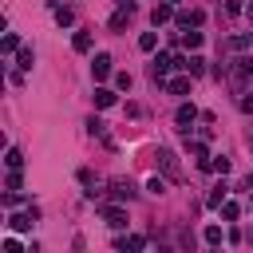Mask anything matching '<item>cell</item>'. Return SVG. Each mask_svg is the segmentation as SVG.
<instances>
[{
    "instance_id": "ac0fdd59",
    "label": "cell",
    "mask_w": 253,
    "mask_h": 253,
    "mask_svg": "<svg viewBox=\"0 0 253 253\" xmlns=\"http://www.w3.org/2000/svg\"><path fill=\"white\" fill-rule=\"evenodd\" d=\"M249 43H253V36H249V32H241V36H229V47H233V51H245Z\"/></svg>"
},
{
    "instance_id": "ba28073f",
    "label": "cell",
    "mask_w": 253,
    "mask_h": 253,
    "mask_svg": "<svg viewBox=\"0 0 253 253\" xmlns=\"http://www.w3.org/2000/svg\"><path fill=\"white\" fill-rule=\"evenodd\" d=\"M206 20V12L202 8H190V12H178V28H198Z\"/></svg>"
},
{
    "instance_id": "d590c367",
    "label": "cell",
    "mask_w": 253,
    "mask_h": 253,
    "mask_svg": "<svg viewBox=\"0 0 253 253\" xmlns=\"http://www.w3.org/2000/svg\"><path fill=\"white\" fill-rule=\"evenodd\" d=\"M249 186H253V174H249Z\"/></svg>"
},
{
    "instance_id": "603a6c76",
    "label": "cell",
    "mask_w": 253,
    "mask_h": 253,
    "mask_svg": "<svg viewBox=\"0 0 253 253\" xmlns=\"http://www.w3.org/2000/svg\"><path fill=\"white\" fill-rule=\"evenodd\" d=\"M206 245H221V225H206Z\"/></svg>"
},
{
    "instance_id": "30bf717a",
    "label": "cell",
    "mask_w": 253,
    "mask_h": 253,
    "mask_svg": "<svg viewBox=\"0 0 253 253\" xmlns=\"http://www.w3.org/2000/svg\"><path fill=\"white\" fill-rule=\"evenodd\" d=\"M170 16H174V8H170V0H166V4H154V12H150V24L158 28V24H166Z\"/></svg>"
},
{
    "instance_id": "f1b7e54d",
    "label": "cell",
    "mask_w": 253,
    "mask_h": 253,
    "mask_svg": "<svg viewBox=\"0 0 253 253\" xmlns=\"http://www.w3.org/2000/svg\"><path fill=\"white\" fill-rule=\"evenodd\" d=\"M4 186H8V190H20V170H8V178H4Z\"/></svg>"
},
{
    "instance_id": "e575fe53",
    "label": "cell",
    "mask_w": 253,
    "mask_h": 253,
    "mask_svg": "<svg viewBox=\"0 0 253 253\" xmlns=\"http://www.w3.org/2000/svg\"><path fill=\"white\" fill-rule=\"evenodd\" d=\"M245 12H249V20H253V0H249V4H245Z\"/></svg>"
},
{
    "instance_id": "8d00e7d4",
    "label": "cell",
    "mask_w": 253,
    "mask_h": 253,
    "mask_svg": "<svg viewBox=\"0 0 253 253\" xmlns=\"http://www.w3.org/2000/svg\"><path fill=\"white\" fill-rule=\"evenodd\" d=\"M170 4H178V0H170Z\"/></svg>"
},
{
    "instance_id": "7c38bea8",
    "label": "cell",
    "mask_w": 253,
    "mask_h": 253,
    "mask_svg": "<svg viewBox=\"0 0 253 253\" xmlns=\"http://www.w3.org/2000/svg\"><path fill=\"white\" fill-rule=\"evenodd\" d=\"M166 91H170V95H186V91H190V71H186V75H178V79H170V83H166Z\"/></svg>"
},
{
    "instance_id": "277c9868",
    "label": "cell",
    "mask_w": 253,
    "mask_h": 253,
    "mask_svg": "<svg viewBox=\"0 0 253 253\" xmlns=\"http://www.w3.org/2000/svg\"><path fill=\"white\" fill-rule=\"evenodd\" d=\"M111 198H115V202H130V198H134V182H130V178H115V182H111Z\"/></svg>"
},
{
    "instance_id": "e0dca14e",
    "label": "cell",
    "mask_w": 253,
    "mask_h": 253,
    "mask_svg": "<svg viewBox=\"0 0 253 253\" xmlns=\"http://www.w3.org/2000/svg\"><path fill=\"white\" fill-rule=\"evenodd\" d=\"M71 47H75V51H91V32H75Z\"/></svg>"
},
{
    "instance_id": "d4e9b609",
    "label": "cell",
    "mask_w": 253,
    "mask_h": 253,
    "mask_svg": "<svg viewBox=\"0 0 253 253\" xmlns=\"http://www.w3.org/2000/svg\"><path fill=\"white\" fill-rule=\"evenodd\" d=\"M210 170H217V174L225 178V174H229V158H221V154H217V158H210Z\"/></svg>"
},
{
    "instance_id": "5b68a950",
    "label": "cell",
    "mask_w": 253,
    "mask_h": 253,
    "mask_svg": "<svg viewBox=\"0 0 253 253\" xmlns=\"http://www.w3.org/2000/svg\"><path fill=\"white\" fill-rule=\"evenodd\" d=\"M103 221H107L111 229H123V225H126V210H123V206H103Z\"/></svg>"
},
{
    "instance_id": "d6986e66",
    "label": "cell",
    "mask_w": 253,
    "mask_h": 253,
    "mask_svg": "<svg viewBox=\"0 0 253 253\" xmlns=\"http://www.w3.org/2000/svg\"><path fill=\"white\" fill-rule=\"evenodd\" d=\"M0 51H4V55H12V51H20V36H12V32H8V36L0 40Z\"/></svg>"
},
{
    "instance_id": "484cf974",
    "label": "cell",
    "mask_w": 253,
    "mask_h": 253,
    "mask_svg": "<svg viewBox=\"0 0 253 253\" xmlns=\"http://www.w3.org/2000/svg\"><path fill=\"white\" fill-rule=\"evenodd\" d=\"M237 213H241V210H237V202H221V217H225V221H233Z\"/></svg>"
},
{
    "instance_id": "52a82bcc",
    "label": "cell",
    "mask_w": 253,
    "mask_h": 253,
    "mask_svg": "<svg viewBox=\"0 0 253 253\" xmlns=\"http://www.w3.org/2000/svg\"><path fill=\"white\" fill-rule=\"evenodd\" d=\"M91 71H95V79H107V75H111V55H107V51H95Z\"/></svg>"
},
{
    "instance_id": "8992f818",
    "label": "cell",
    "mask_w": 253,
    "mask_h": 253,
    "mask_svg": "<svg viewBox=\"0 0 253 253\" xmlns=\"http://www.w3.org/2000/svg\"><path fill=\"white\" fill-rule=\"evenodd\" d=\"M36 217H40V210H36V206H32V210H28V213H12V217H8V225H12V229H20V233H24V229H32V221H36Z\"/></svg>"
},
{
    "instance_id": "9c48e42d",
    "label": "cell",
    "mask_w": 253,
    "mask_h": 253,
    "mask_svg": "<svg viewBox=\"0 0 253 253\" xmlns=\"http://www.w3.org/2000/svg\"><path fill=\"white\" fill-rule=\"evenodd\" d=\"M186 150H190V158H194L198 166H210V158H206V142H190V134H186Z\"/></svg>"
},
{
    "instance_id": "44dd1931",
    "label": "cell",
    "mask_w": 253,
    "mask_h": 253,
    "mask_svg": "<svg viewBox=\"0 0 253 253\" xmlns=\"http://www.w3.org/2000/svg\"><path fill=\"white\" fill-rule=\"evenodd\" d=\"M182 43H186L190 51H198V47H202V32H190V28H186V36H182Z\"/></svg>"
},
{
    "instance_id": "8fae6325",
    "label": "cell",
    "mask_w": 253,
    "mask_h": 253,
    "mask_svg": "<svg viewBox=\"0 0 253 253\" xmlns=\"http://www.w3.org/2000/svg\"><path fill=\"white\" fill-rule=\"evenodd\" d=\"M130 16H134V12H130V8H119V12H115V16H111V32H123V28H126V24H130Z\"/></svg>"
},
{
    "instance_id": "83f0119b",
    "label": "cell",
    "mask_w": 253,
    "mask_h": 253,
    "mask_svg": "<svg viewBox=\"0 0 253 253\" xmlns=\"http://www.w3.org/2000/svg\"><path fill=\"white\" fill-rule=\"evenodd\" d=\"M115 87H119V91H130V75L119 71V75H115Z\"/></svg>"
},
{
    "instance_id": "5bb4252c",
    "label": "cell",
    "mask_w": 253,
    "mask_h": 253,
    "mask_svg": "<svg viewBox=\"0 0 253 253\" xmlns=\"http://www.w3.org/2000/svg\"><path fill=\"white\" fill-rule=\"evenodd\" d=\"M115 103V91L111 87H95V107H111Z\"/></svg>"
},
{
    "instance_id": "7402d4cb",
    "label": "cell",
    "mask_w": 253,
    "mask_h": 253,
    "mask_svg": "<svg viewBox=\"0 0 253 253\" xmlns=\"http://www.w3.org/2000/svg\"><path fill=\"white\" fill-rule=\"evenodd\" d=\"M87 130H91V134H99V138H107V126H103V119H99V115H91V119H87Z\"/></svg>"
},
{
    "instance_id": "1f68e13d",
    "label": "cell",
    "mask_w": 253,
    "mask_h": 253,
    "mask_svg": "<svg viewBox=\"0 0 253 253\" xmlns=\"http://www.w3.org/2000/svg\"><path fill=\"white\" fill-rule=\"evenodd\" d=\"M241 8H245V4H241V0H225V12H229V16H237V12H241Z\"/></svg>"
},
{
    "instance_id": "d6a6232c",
    "label": "cell",
    "mask_w": 253,
    "mask_h": 253,
    "mask_svg": "<svg viewBox=\"0 0 253 253\" xmlns=\"http://www.w3.org/2000/svg\"><path fill=\"white\" fill-rule=\"evenodd\" d=\"M241 111H245V115H253V95H245V99H241Z\"/></svg>"
},
{
    "instance_id": "f546056e",
    "label": "cell",
    "mask_w": 253,
    "mask_h": 253,
    "mask_svg": "<svg viewBox=\"0 0 253 253\" xmlns=\"http://www.w3.org/2000/svg\"><path fill=\"white\" fill-rule=\"evenodd\" d=\"M146 190H150V194H166V182H162V178H150Z\"/></svg>"
},
{
    "instance_id": "9a60e30c",
    "label": "cell",
    "mask_w": 253,
    "mask_h": 253,
    "mask_svg": "<svg viewBox=\"0 0 253 253\" xmlns=\"http://www.w3.org/2000/svg\"><path fill=\"white\" fill-rule=\"evenodd\" d=\"M225 194H229V186H225V182H217V186H213V194H210V206H213V210H221Z\"/></svg>"
},
{
    "instance_id": "cb8c5ba5",
    "label": "cell",
    "mask_w": 253,
    "mask_h": 253,
    "mask_svg": "<svg viewBox=\"0 0 253 253\" xmlns=\"http://www.w3.org/2000/svg\"><path fill=\"white\" fill-rule=\"evenodd\" d=\"M71 20H75V12H71V8H55V24H59V28H67Z\"/></svg>"
},
{
    "instance_id": "ffe728a7",
    "label": "cell",
    "mask_w": 253,
    "mask_h": 253,
    "mask_svg": "<svg viewBox=\"0 0 253 253\" xmlns=\"http://www.w3.org/2000/svg\"><path fill=\"white\" fill-rule=\"evenodd\" d=\"M138 47H142V51H154V47H158V36H154V32H142V36H138Z\"/></svg>"
},
{
    "instance_id": "3957f363",
    "label": "cell",
    "mask_w": 253,
    "mask_h": 253,
    "mask_svg": "<svg viewBox=\"0 0 253 253\" xmlns=\"http://www.w3.org/2000/svg\"><path fill=\"white\" fill-rule=\"evenodd\" d=\"M194 119H198V107H194V103H182V107L174 111V123H178L182 134H190V123H194Z\"/></svg>"
},
{
    "instance_id": "2e32d148",
    "label": "cell",
    "mask_w": 253,
    "mask_h": 253,
    "mask_svg": "<svg viewBox=\"0 0 253 253\" xmlns=\"http://www.w3.org/2000/svg\"><path fill=\"white\" fill-rule=\"evenodd\" d=\"M119 249H130V253H138V249H146V237H119Z\"/></svg>"
},
{
    "instance_id": "836d02e7",
    "label": "cell",
    "mask_w": 253,
    "mask_h": 253,
    "mask_svg": "<svg viewBox=\"0 0 253 253\" xmlns=\"http://www.w3.org/2000/svg\"><path fill=\"white\" fill-rule=\"evenodd\" d=\"M119 4H123V8H130V12H134V0H119Z\"/></svg>"
},
{
    "instance_id": "4316f807",
    "label": "cell",
    "mask_w": 253,
    "mask_h": 253,
    "mask_svg": "<svg viewBox=\"0 0 253 253\" xmlns=\"http://www.w3.org/2000/svg\"><path fill=\"white\" fill-rule=\"evenodd\" d=\"M32 63H36V55H32V47H20V67H24V71H28V67H32Z\"/></svg>"
},
{
    "instance_id": "7a4b0ae2",
    "label": "cell",
    "mask_w": 253,
    "mask_h": 253,
    "mask_svg": "<svg viewBox=\"0 0 253 253\" xmlns=\"http://www.w3.org/2000/svg\"><path fill=\"white\" fill-rule=\"evenodd\" d=\"M174 67L178 71H190V75H202L206 71V59L202 55H174Z\"/></svg>"
},
{
    "instance_id": "4dcf8cb0",
    "label": "cell",
    "mask_w": 253,
    "mask_h": 253,
    "mask_svg": "<svg viewBox=\"0 0 253 253\" xmlns=\"http://www.w3.org/2000/svg\"><path fill=\"white\" fill-rule=\"evenodd\" d=\"M4 253H20V241L16 237H4Z\"/></svg>"
},
{
    "instance_id": "4fadbf2b",
    "label": "cell",
    "mask_w": 253,
    "mask_h": 253,
    "mask_svg": "<svg viewBox=\"0 0 253 253\" xmlns=\"http://www.w3.org/2000/svg\"><path fill=\"white\" fill-rule=\"evenodd\" d=\"M4 166H8V170H24V154H20L16 146H8V154H4Z\"/></svg>"
},
{
    "instance_id": "6da1fadb",
    "label": "cell",
    "mask_w": 253,
    "mask_h": 253,
    "mask_svg": "<svg viewBox=\"0 0 253 253\" xmlns=\"http://www.w3.org/2000/svg\"><path fill=\"white\" fill-rule=\"evenodd\" d=\"M154 158H158V166L166 170V178H170V182H182V170H178V158H174V150L158 146V154H154Z\"/></svg>"
}]
</instances>
